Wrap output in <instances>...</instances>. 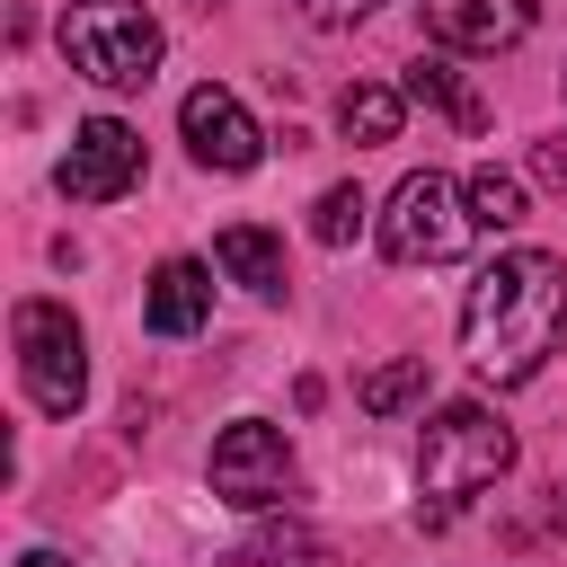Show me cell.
<instances>
[{
    "label": "cell",
    "mask_w": 567,
    "mask_h": 567,
    "mask_svg": "<svg viewBox=\"0 0 567 567\" xmlns=\"http://www.w3.org/2000/svg\"><path fill=\"white\" fill-rule=\"evenodd\" d=\"M567 346V257L505 248L461 301V354L487 390H523Z\"/></svg>",
    "instance_id": "6da1fadb"
},
{
    "label": "cell",
    "mask_w": 567,
    "mask_h": 567,
    "mask_svg": "<svg viewBox=\"0 0 567 567\" xmlns=\"http://www.w3.org/2000/svg\"><path fill=\"white\" fill-rule=\"evenodd\" d=\"M514 470V425L487 408V399H452V408H434L425 416V434H416V514L425 523H443L461 496H478V487H496Z\"/></svg>",
    "instance_id": "7a4b0ae2"
},
{
    "label": "cell",
    "mask_w": 567,
    "mask_h": 567,
    "mask_svg": "<svg viewBox=\"0 0 567 567\" xmlns=\"http://www.w3.org/2000/svg\"><path fill=\"white\" fill-rule=\"evenodd\" d=\"M53 35H62L71 71L97 80V89H115V97L151 89V71H159V18L142 0H71Z\"/></svg>",
    "instance_id": "3957f363"
},
{
    "label": "cell",
    "mask_w": 567,
    "mask_h": 567,
    "mask_svg": "<svg viewBox=\"0 0 567 567\" xmlns=\"http://www.w3.org/2000/svg\"><path fill=\"white\" fill-rule=\"evenodd\" d=\"M470 239H478L470 186H452L443 168H408L390 186V204H381V257H399V266H452Z\"/></svg>",
    "instance_id": "277c9868"
},
{
    "label": "cell",
    "mask_w": 567,
    "mask_h": 567,
    "mask_svg": "<svg viewBox=\"0 0 567 567\" xmlns=\"http://www.w3.org/2000/svg\"><path fill=\"white\" fill-rule=\"evenodd\" d=\"M9 337H18V381H27V399H35L44 416H80V399H89V337H80V319H71L62 301L27 292V301L9 310Z\"/></svg>",
    "instance_id": "5b68a950"
},
{
    "label": "cell",
    "mask_w": 567,
    "mask_h": 567,
    "mask_svg": "<svg viewBox=\"0 0 567 567\" xmlns=\"http://www.w3.org/2000/svg\"><path fill=\"white\" fill-rule=\"evenodd\" d=\"M204 470H213V496H221V505H239V514H266V505H284V496H292V443H284V425H266V416L221 425Z\"/></svg>",
    "instance_id": "8992f818"
},
{
    "label": "cell",
    "mask_w": 567,
    "mask_h": 567,
    "mask_svg": "<svg viewBox=\"0 0 567 567\" xmlns=\"http://www.w3.org/2000/svg\"><path fill=\"white\" fill-rule=\"evenodd\" d=\"M53 186H62L71 204H115V195H133V186H142V133H133L124 115H89V124L71 133Z\"/></svg>",
    "instance_id": "52a82bcc"
},
{
    "label": "cell",
    "mask_w": 567,
    "mask_h": 567,
    "mask_svg": "<svg viewBox=\"0 0 567 567\" xmlns=\"http://www.w3.org/2000/svg\"><path fill=\"white\" fill-rule=\"evenodd\" d=\"M177 133H186L195 168H213V177H248V168L266 159V133H257V115H248L230 89H213V80L177 97Z\"/></svg>",
    "instance_id": "ba28073f"
},
{
    "label": "cell",
    "mask_w": 567,
    "mask_h": 567,
    "mask_svg": "<svg viewBox=\"0 0 567 567\" xmlns=\"http://www.w3.org/2000/svg\"><path fill=\"white\" fill-rule=\"evenodd\" d=\"M540 18V0H425V35L452 53H505L523 44Z\"/></svg>",
    "instance_id": "9c48e42d"
},
{
    "label": "cell",
    "mask_w": 567,
    "mask_h": 567,
    "mask_svg": "<svg viewBox=\"0 0 567 567\" xmlns=\"http://www.w3.org/2000/svg\"><path fill=\"white\" fill-rule=\"evenodd\" d=\"M142 319H151V337H195L213 319V266L204 257H159L151 292H142Z\"/></svg>",
    "instance_id": "30bf717a"
},
{
    "label": "cell",
    "mask_w": 567,
    "mask_h": 567,
    "mask_svg": "<svg viewBox=\"0 0 567 567\" xmlns=\"http://www.w3.org/2000/svg\"><path fill=\"white\" fill-rule=\"evenodd\" d=\"M213 266H221L239 292H257V301L284 292V239H275L266 221H221V230H213Z\"/></svg>",
    "instance_id": "8fae6325"
},
{
    "label": "cell",
    "mask_w": 567,
    "mask_h": 567,
    "mask_svg": "<svg viewBox=\"0 0 567 567\" xmlns=\"http://www.w3.org/2000/svg\"><path fill=\"white\" fill-rule=\"evenodd\" d=\"M408 106H434V115H452V124H470V133L487 124V106L461 89V71H452L443 53H416V62H408Z\"/></svg>",
    "instance_id": "7c38bea8"
},
{
    "label": "cell",
    "mask_w": 567,
    "mask_h": 567,
    "mask_svg": "<svg viewBox=\"0 0 567 567\" xmlns=\"http://www.w3.org/2000/svg\"><path fill=\"white\" fill-rule=\"evenodd\" d=\"M470 221H478V230H523V221H532V186H523L514 168H496V159L470 168Z\"/></svg>",
    "instance_id": "4fadbf2b"
},
{
    "label": "cell",
    "mask_w": 567,
    "mask_h": 567,
    "mask_svg": "<svg viewBox=\"0 0 567 567\" xmlns=\"http://www.w3.org/2000/svg\"><path fill=\"white\" fill-rule=\"evenodd\" d=\"M399 115H408V89H381V80H354L337 97V124L354 142H399Z\"/></svg>",
    "instance_id": "5bb4252c"
},
{
    "label": "cell",
    "mask_w": 567,
    "mask_h": 567,
    "mask_svg": "<svg viewBox=\"0 0 567 567\" xmlns=\"http://www.w3.org/2000/svg\"><path fill=\"white\" fill-rule=\"evenodd\" d=\"M363 221H372V195H363V186H328V195L310 204V239H319V248H354Z\"/></svg>",
    "instance_id": "9a60e30c"
},
{
    "label": "cell",
    "mask_w": 567,
    "mask_h": 567,
    "mask_svg": "<svg viewBox=\"0 0 567 567\" xmlns=\"http://www.w3.org/2000/svg\"><path fill=\"white\" fill-rule=\"evenodd\" d=\"M372 416H399V408H425V354H399V363H381V372H363V390H354Z\"/></svg>",
    "instance_id": "2e32d148"
},
{
    "label": "cell",
    "mask_w": 567,
    "mask_h": 567,
    "mask_svg": "<svg viewBox=\"0 0 567 567\" xmlns=\"http://www.w3.org/2000/svg\"><path fill=\"white\" fill-rule=\"evenodd\" d=\"M266 558H275V567H337V549H328L319 532H301V523H275V532H266Z\"/></svg>",
    "instance_id": "e0dca14e"
},
{
    "label": "cell",
    "mask_w": 567,
    "mask_h": 567,
    "mask_svg": "<svg viewBox=\"0 0 567 567\" xmlns=\"http://www.w3.org/2000/svg\"><path fill=\"white\" fill-rule=\"evenodd\" d=\"M381 0H301V18L310 27H354V18H372Z\"/></svg>",
    "instance_id": "ac0fdd59"
},
{
    "label": "cell",
    "mask_w": 567,
    "mask_h": 567,
    "mask_svg": "<svg viewBox=\"0 0 567 567\" xmlns=\"http://www.w3.org/2000/svg\"><path fill=\"white\" fill-rule=\"evenodd\" d=\"M532 177H540V186H558V195H567V133H558V142H540V151H532Z\"/></svg>",
    "instance_id": "d6986e66"
},
{
    "label": "cell",
    "mask_w": 567,
    "mask_h": 567,
    "mask_svg": "<svg viewBox=\"0 0 567 567\" xmlns=\"http://www.w3.org/2000/svg\"><path fill=\"white\" fill-rule=\"evenodd\" d=\"M18 567H71V558H62V549H27Z\"/></svg>",
    "instance_id": "ffe728a7"
},
{
    "label": "cell",
    "mask_w": 567,
    "mask_h": 567,
    "mask_svg": "<svg viewBox=\"0 0 567 567\" xmlns=\"http://www.w3.org/2000/svg\"><path fill=\"white\" fill-rule=\"evenodd\" d=\"M221 567H266V558H221Z\"/></svg>",
    "instance_id": "44dd1931"
},
{
    "label": "cell",
    "mask_w": 567,
    "mask_h": 567,
    "mask_svg": "<svg viewBox=\"0 0 567 567\" xmlns=\"http://www.w3.org/2000/svg\"><path fill=\"white\" fill-rule=\"evenodd\" d=\"M204 9H213V0H204Z\"/></svg>",
    "instance_id": "7402d4cb"
}]
</instances>
